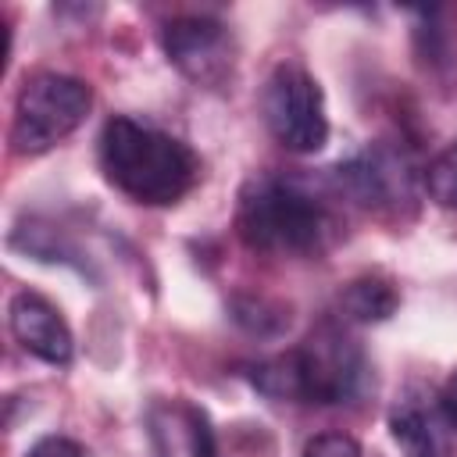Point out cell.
<instances>
[{
    "label": "cell",
    "instance_id": "6da1fadb",
    "mask_svg": "<svg viewBox=\"0 0 457 457\" xmlns=\"http://www.w3.org/2000/svg\"><path fill=\"white\" fill-rule=\"evenodd\" d=\"M100 168L114 189L150 207L179 204L200 179V157L182 139L125 114L100 132Z\"/></svg>",
    "mask_w": 457,
    "mask_h": 457
},
{
    "label": "cell",
    "instance_id": "7a4b0ae2",
    "mask_svg": "<svg viewBox=\"0 0 457 457\" xmlns=\"http://www.w3.org/2000/svg\"><path fill=\"white\" fill-rule=\"evenodd\" d=\"M236 228L250 250L311 257L328 250L339 221L332 207L307 189V182L264 171L243 186Z\"/></svg>",
    "mask_w": 457,
    "mask_h": 457
},
{
    "label": "cell",
    "instance_id": "3957f363",
    "mask_svg": "<svg viewBox=\"0 0 457 457\" xmlns=\"http://www.w3.org/2000/svg\"><path fill=\"white\" fill-rule=\"evenodd\" d=\"M253 386L275 400L350 403L368 382L364 350L336 325L314 328L300 346L253 364Z\"/></svg>",
    "mask_w": 457,
    "mask_h": 457
},
{
    "label": "cell",
    "instance_id": "277c9868",
    "mask_svg": "<svg viewBox=\"0 0 457 457\" xmlns=\"http://www.w3.org/2000/svg\"><path fill=\"white\" fill-rule=\"evenodd\" d=\"M93 93L82 79L64 71H32L14 100L11 146L18 154H43L68 139L89 114Z\"/></svg>",
    "mask_w": 457,
    "mask_h": 457
},
{
    "label": "cell",
    "instance_id": "5b68a950",
    "mask_svg": "<svg viewBox=\"0 0 457 457\" xmlns=\"http://www.w3.org/2000/svg\"><path fill=\"white\" fill-rule=\"evenodd\" d=\"M261 114L268 132L293 154H314L328 143L321 86L296 61H278L271 68L261 89Z\"/></svg>",
    "mask_w": 457,
    "mask_h": 457
},
{
    "label": "cell",
    "instance_id": "8992f818",
    "mask_svg": "<svg viewBox=\"0 0 457 457\" xmlns=\"http://www.w3.org/2000/svg\"><path fill=\"white\" fill-rule=\"evenodd\" d=\"M161 43H164L168 61L196 86L214 89L232 75L236 43H232V32L218 18H207V14L175 18L164 25Z\"/></svg>",
    "mask_w": 457,
    "mask_h": 457
},
{
    "label": "cell",
    "instance_id": "52a82bcc",
    "mask_svg": "<svg viewBox=\"0 0 457 457\" xmlns=\"http://www.w3.org/2000/svg\"><path fill=\"white\" fill-rule=\"evenodd\" d=\"M332 182L339 193L375 211H400L414 196V175H411L407 157L382 143L332 168Z\"/></svg>",
    "mask_w": 457,
    "mask_h": 457
},
{
    "label": "cell",
    "instance_id": "ba28073f",
    "mask_svg": "<svg viewBox=\"0 0 457 457\" xmlns=\"http://www.w3.org/2000/svg\"><path fill=\"white\" fill-rule=\"evenodd\" d=\"M11 332L14 339L39 361L46 364H68L71 361V350H75V339H71V328L68 321L61 318V311L32 293V289H21L14 300H11Z\"/></svg>",
    "mask_w": 457,
    "mask_h": 457
},
{
    "label": "cell",
    "instance_id": "9c48e42d",
    "mask_svg": "<svg viewBox=\"0 0 457 457\" xmlns=\"http://www.w3.org/2000/svg\"><path fill=\"white\" fill-rule=\"evenodd\" d=\"M389 432L400 446L403 457H446V436H443V418L439 411L418 396L407 393L393 414H389Z\"/></svg>",
    "mask_w": 457,
    "mask_h": 457
},
{
    "label": "cell",
    "instance_id": "30bf717a",
    "mask_svg": "<svg viewBox=\"0 0 457 457\" xmlns=\"http://www.w3.org/2000/svg\"><path fill=\"white\" fill-rule=\"evenodd\" d=\"M339 307L350 321H382L396 311V289L389 278L364 275V278H353L339 293Z\"/></svg>",
    "mask_w": 457,
    "mask_h": 457
},
{
    "label": "cell",
    "instance_id": "8fae6325",
    "mask_svg": "<svg viewBox=\"0 0 457 457\" xmlns=\"http://www.w3.org/2000/svg\"><path fill=\"white\" fill-rule=\"evenodd\" d=\"M425 189L439 207L457 211V139L425 168Z\"/></svg>",
    "mask_w": 457,
    "mask_h": 457
},
{
    "label": "cell",
    "instance_id": "7c38bea8",
    "mask_svg": "<svg viewBox=\"0 0 457 457\" xmlns=\"http://www.w3.org/2000/svg\"><path fill=\"white\" fill-rule=\"evenodd\" d=\"M300 457H361V446L343 432H325V436H314Z\"/></svg>",
    "mask_w": 457,
    "mask_h": 457
},
{
    "label": "cell",
    "instance_id": "4fadbf2b",
    "mask_svg": "<svg viewBox=\"0 0 457 457\" xmlns=\"http://www.w3.org/2000/svg\"><path fill=\"white\" fill-rule=\"evenodd\" d=\"M25 457H89V450H86L82 443L68 439V436H46V439H39Z\"/></svg>",
    "mask_w": 457,
    "mask_h": 457
},
{
    "label": "cell",
    "instance_id": "5bb4252c",
    "mask_svg": "<svg viewBox=\"0 0 457 457\" xmlns=\"http://www.w3.org/2000/svg\"><path fill=\"white\" fill-rule=\"evenodd\" d=\"M439 407H443L446 421L457 428V371L446 378V386H443V393H439Z\"/></svg>",
    "mask_w": 457,
    "mask_h": 457
}]
</instances>
